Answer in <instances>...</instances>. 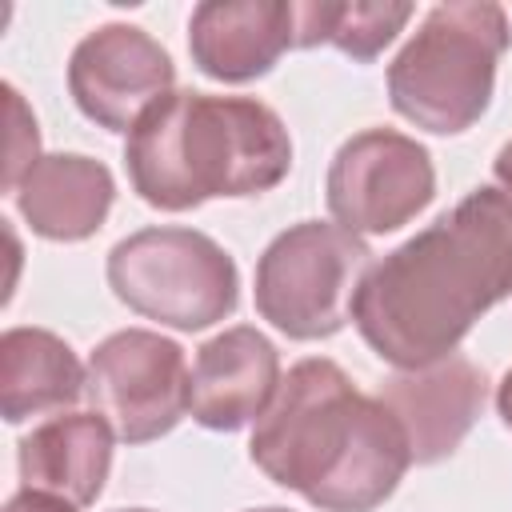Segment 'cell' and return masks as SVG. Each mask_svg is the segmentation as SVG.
<instances>
[{
  "mask_svg": "<svg viewBox=\"0 0 512 512\" xmlns=\"http://www.w3.org/2000/svg\"><path fill=\"white\" fill-rule=\"evenodd\" d=\"M124 168L144 204L188 212L212 196L276 188L292 168V136L252 96L168 92L128 132Z\"/></svg>",
  "mask_w": 512,
  "mask_h": 512,
  "instance_id": "obj_3",
  "label": "cell"
},
{
  "mask_svg": "<svg viewBox=\"0 0 512 512\" xmlns=\"http://www.w3.org/2000/svg\"><path fill=\"white\" fill-rule=\"evenodd\" d=\"M280 388V352L252 328L236 324L204 340L192 360V420L212 432H240L256 424Z\"/></svg>",
  "mask_w": 512,
  "mask_h": 512,
  "instance_id": "obj_11",
  "label": "cell"
},
{
  "mask_svg": "<svg viewBox=\"0 0 512 512\" xmlns=\"http://www.w3.org/2000/svg\"><path fill=\"white\" fill-rule=\"evenodd\" d=\"M412 20V4L404 0H312L296 4V48L332 44L344 56L368 64L376 60L396 32Z\"/></svg>",
  "mask_w": 512,
  "mask_h": 512,
  "instance_id": "obj_16",
  "label": "cell"
},
{
  "mask_svg": "<svg viewBox=\"0 0 512 512\" xmlns=\"http://www.w3.org/2000/svg\"><path fill=\"white\" fill-rule=\"evenodd\" d=\"M492 172H496V188L512 200V140L496 152V160H492Z\"/></svg>",
  "mask_w": 512,
  "mask_h": 512,
  "instance_id": "obj_19",
  "label": "cell"
},
{
  "mask_svg": "<svg viewBox=\"0 0 512 512\" xmlns=\"http://www.w3.org/2000/svg\"><path fill=\"white\" fill-rule=\"evenodd\" d=\"M248 512H288V508H276V504H268V508H248Z\"/></svg>",
  "mask_w": 512,
  "mask_h": 512,
  "instance_id": "obj_21",
  "label": "cell"
},
{
  "mask_svg": "<svg viewBox=\"0 0 512 512\" xmlns=\"http://www.w3.org/2000/svg\"><path fill=\"white\" fill-rule=\"evenodd\" d=\"M4 512H76V504L60 500V496H52V492L20 488V492H16V496L4 504Z\"/></svg>",
  "mask_w": 512,
  "mask_h": 512,
  "instance_id": "obj_18",
  "label": "cell"
},
{
  "mask_svg": "<svg viewBox=\"0 0 512 512\" xmlns=\"http://www.w3.org/2000/svg\"><path fill=\"white\" fill-rule=\"evenodd\" d=\"M372 272V248L340 224L300 220L256 260V312L292 340H328Z\"/></svg>",
  "mask_w": 512,
  "mask_h": 512,
  "instance_id": "obj_6",
  "label": "cell"
},
{
  "mask_svg": "<svg viewBox=\"0 0 512 512\" xmlns=\"http://www.w3.org/2000/svg\"><path fill=\"white\" fill-rule=\"evenodd\" d=\"M172 84L176 64L168 48L120 20L92 28L68 60V92L76 108L108 132H132L152 104L176 92Z\"/></svg>",
  "mask_w": 512,
  "mask_h": 512,
  "instance_id": "obj_9",
  "label": "cell"
},
{
  "mask_svg": "<svg viewBox=\"0 0 512 512\" xmlns=\"http://www.w3.org/2000/svg\"><path fill=\"white\" fill-rule=\"evenodd\" d=\"M504 296H512V200L484 184L372 264L352 324L392 368H424L452 356Z\"/></svg>",
  "mask_w": 512,
  "mask_h": 512,
  "instance_id": "obj_1",
  "label": "cell"
},
{
  "mask_svg": "<svg viewBox=\"0 0 512 512\" xmlns=\"http://www.w3.org/2000/svg\"><path fill=\"white\" fill-rule=\"evenodd\" d=\"M4 104H8V148H4V180L0 184H4V192H16V184L40 160V128L12 84H4Z\"/></svg>",
  "mask_w": 512,
  "mask_h": 512,
  "instance_id": "obj_17",
  "label": "cell"
},
{
  "mask_svg": "<svg viewBox=\"0 0 512 512\" xmlns=\"http://www.w3.org/2000/svg\"><path fill=\"white\" fill-rule=\"evenodd\" d=\"M504 52L508 12L496 0L436 4L388 64V100L416 128L456 136L488 112Z\"/></svg>",
  "mask_w": 512,
  "mask_h": 512,
  "instance_id": "obj_4",
  "label": "cell"
},
{
  "mask_svg": "<svg viewBox=\"0 0 512 512\" xmlns=\"http://www.w3.org/2000/svg\"><path fill=\"white\" fill-rule=\"evenodd\" d=\"M252 464L320 512L380 508L412 464L400 420L336 360H300L252 428Z\"/></svg>",
  "mask_w": 512,
  "mask_h": 512,
  "instance_id": "obj_2",
  "label": "cell"
},
{
  "mask_svg": "<svg viewBox=\"0 0 512 512\" xmlns=\"http://www.w3.org/2000/svg\"><path fill=\"white\" fill-rule=\"evenodd\" d=\"M296 48V4L288 0H204L188 20L192 64L220 84H248Z\"/></svg>",
  "mask_w": 512,
  "mask_h": 512,
  "instance_id": "obj_12",
  "label": "cell"
},
{
  "mask_svg": "<svg viewBox=\"0 0 512 512\" xmlns=\"http://www.w3.org/2000/svg\"><path fill=\"white\" fill-rule=\"evenodd\" d=\"M108 284L144 320L200 332L236 312V260L204 232L156 224L124 236L108 252Z\"/></svg>",
  "mask_w": 512,
  "mask_h": 512,
  "instance_id": "obj_5",
  "label": "cell"
},
{
  "mask_svg": "<svg viewBox=\"0 0 512 512\" xmlns=\"http://www.w3.org/2000/svg\"><path fill=\"white\" fill-rule=\"evenodd\" d=\"M92 412H100L124 444H148L172 432L192 404V372L184 348L148 328H124L88 356Z\"/></svg>",
  "mask_w": 512,
  "mask_h": 512,
  "instance_id": "obj_7",
  "label": "cell"
},
{
  "mask_svg": "<svg viewBox=\"0 0 512 512\" xmlns=\"http://www.w3.org/2000/svg\"><path fill=\"white\" fill-rule=\"evenodd\" d=\"M496 412H500V420L512 428V368H508L504 380L496 384Z\"/></svg>",
  "mask_w": 512,
  "mask_h": 512,
  "instance_id": "obj_20",
  "label": "cell"
},
{
  "mask_svg": "<svg viewBox=\"0 0 512 512\" xmlns=\"http://www.w3.org/2000/svg\"><path fill=\"white\" fill-rule=\"evenodd\" d=\"M484 396L488 376L460 352L424 368H396L376 392V400L400 420L412 464H436L452 456L480 420Z\"/></svg>",
  "mask_w": 512,
  "mask_h": 512,
  "instance_id": "obj_10",
  "label": "cell"
},
{
  "mask_svg": "<svg viewBox=\"0 0 512 512\" xmlns=\"http://www.w3.org/2000/svg\"><path fill=\"white\" fill-rule=\"evenodd\" d=\"M12 196L36 236L76 244L104 228L116 200V180L108 164L84 152H48L32 164Z\"/></svg>",
  "mask_w": 512,
  "mask_h": 512,
  "instance_id": "obj_13",
  "label": "cell"
},
{
  "mask_svg": "<svg viewBox=\"0 0 512 512\" xmlns=\"http://www.w3.org/2000/svg\"><path fill=\"white\" fill-rule=\"evenodd\" d=\"M328 212L352 236H384L416 220L436 196V168L424 144L396 128L348 136L324 180Z\"/></svg>",
  "mask_w": 512,
  "mask_h": 512,
  "instance_id": "obj_8",
  "label": "cell"
},
{
  "mask_svg": "<svg viewBox=\"0 0 512 512\" xmlns=\"http://www.w3.org/2000/svg\"><path fill=\"white\" fill-rule=\"evenodd\" d=\"M112 436L116 432L100 412H68L36 424L16 448L20 484L52 492L76 508L96 504L112 468Z\"/></svg>",
  "mask_w": 512,
  "mask_h": 512,
  "instance_id": "obj_14",
  "label": "cell"
},
{
  "mask_svg": "<svg viewBox=\"0 0 512 512\" xmlns=\"http://www.w3.org/2000/svg\"><path fill=\"white\" fill-rule=\"evenodd\" d=\"M88 388V368L72 344L48 328H8L0 336V416L24 424L72 408Z\"/></svg>",
  "mask_w": 512,
  "mask_h": 512,
  "instance_id": "obj_15",
  "label": "cell"
},
{
  "mask_svg": "<svg viewBox=\"0 0 512 512\" xmlns=\"http://www.w3.org/2000/svg\"><path fill=\"white\" fill-rule=\"evenodd\" d=\"M116 512H152V508H116Z\"/></svg>",
  "mask_w": 512,
  "mask_h": 512,
  "instance_id": "obj_22",
  "label": "cell"
}]
</instances>
